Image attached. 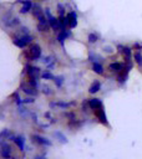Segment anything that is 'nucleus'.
Instances as JSON below:
<instances>
[{
    "label": "nucleus",
    "instance_id": "1",
    "mask_svg": "<svg viewBox=\"0 0 142 159\" xmlns=\"http://www.w3.org/2000/svg\"><path fill=\"white\" fill-rule=\"evenodd\" d=\"M40 56H41V47L39 45H32L30 47V59L37 60V59H40Z\"/></svg>",
    "mask_w": 142,
    "mask_h": 159
},
{
    "label": "nucleus",
    "instance_id": "2",
    "mask_svg": "<svg viewBox=\"0 0 142 159\" xmlns=\"http://www.w3.org/2000/svg\"><path fill=\"white\" fill-rule=\"evenodd\" d=\"M67 21H69V28L70 29L76 28V25H77V15L75 14L74 11H71V13L67 15Z\"/></svg>",
    "mask_w": 142,
    "mask_h": 159
},
{
    "label": "nucleus",
    "instance_id": "3",
    "mask_svg": "<svg viewBox=\"0 0 142 159\" xmlns=\"http://www.w3.org/2000/svg\"><path fill=\"white\" fill-rule=\"evenodd\" d=\"M31 13H32V15H34V16H35L39 21L43 20V19L45 18L43 10H41V7H40L39 5H34V10H31Z\"/></svg>",
    "mask_w": 142,
    "mask_h": 159
},
{
    "label": "nucleus",
    "instance_id": "4",
    "mask_svg": "<svg viewBox=\"0 0 142 159\" xmlns=\"http://www.w3.org/2000/svg\"><path fill=\"white\" fill-rule=\"evenodd\" d=\"M28 69V73L30 77H34V78H37L40 76V69L37 67H34V66H26Z\"/></svg>",
    "mask_w": 142,
    "mask_h": 159
},
{
    "label": "nucleus",
    "instance_id": "5",
    "mask_svg": "<svg viewBox=\"0 0 142 159\" xmlns=\"http://www.w3.org/2000/svg\"><path fill=\"white\" fill-rule=\"evenodd\" d=\"M21 4H22V7L20 9V13L21 14H28L29 11L31 10V7H32L31 1H29V0H22Z\"/></svg>",
    "mask_w": 142,
    "mask_h": 159
},
{
    "label": "nucleus",
    "instance_id": "6",
    "mask_svg": "<svg viewBox=\"0 0 142 159\" xmlns=\"http://www.w3.org/2000/svg\"><path fill=\"white\" fill-rule=\"evenodd\" d=\"M47 21H49V24H50V26L52 29L55 30V31H59L60 30V24H59V19H56V18H54L51 15L50 18H47Z\"/></svg>",
    "mask_w": 142,
    "mask_h": 159
},
{
    "label": "nucleus",
    "instance_id": "7",
    "mask_svg": "<svg viewBox=\"0 0 142 159\" xmlns=\"http://www.w3.org/2000/svg\"><path fill=\"white\" fill-rule=\"evenodd\" d=\"M118 51L123 55V57H125V61H130V59H131V50H130L128 47L118 46Z\"/></svg>",
    "mask_w": 142,
    "mask_h": 159
},
{
    "label": "nucleus",
    "instance_id": "8",
    "mask_svg": "<svg viewBox=\"0 0 142 159\" xmlns=\"http://www.w3.org/2000/svg\"><path fill=\"white\" fill-rule=\"evenodd\" d=\"M96 116H97V118H99V121H101V122H102L103 124H107L106 115H105L103 109H101V108H97V111H96Z\"/></svg>",
    "mask_w": 142,
    "mask_h": 159
},
{
    "label": "nucleus",
    "instance_id": "9",
    "mask_svg": "<svg viewBox=\"0 0 142 159\" xmlns=\"http://www.w3.org/2000/svg\"><path fill=\"white\" fill-rule=\"evenodd\" d=\"M11 153L10 146H7L6 143H3V149H1V157L3 158H9Z\"/></svg>",
    "mask_w": 142,
    "mask_h": 159
},
{
    "label": "nucleus",
    "instance_id": "10",
    "mask_svg": "<svg viewBox=\"0 0 142 159\" xmlns=\"http://www.w3.org/2000/svg\"><path fill=\"white\" fill-rule=\"evenodd\" d=\"M101 104H102V102H101L99 98H92V100H90L89 101V106L91 108L93 109H97V108H100L101 107Z\"/></svg>",
    "mask_w": 142,
    "mask_h": 159
},
{
    "label": "nucleus",
    "instance_id": "11",
    "mask_svg": "<svg viewBox=\"0 0 142 159\" xmlns=\"http://www.w3.org/2000/svg\"><path fill=\"white\" fill-rule=\"evenodd\" d=\"M21 90L24 91L25 93H28V94H31V96H35V94H36L35 87H29V86L24 85V83H22V85H21Z\"/></svg>",
    "mask_w": 142,
    "mask_h": 159
},
{
    "label": "nucleus",
    "instance_id": "12",
    "mask_svg": "<svg viewBox=\"0 0 142 159\" xmlns=\"http://www.w3.org/2000/svg\"><path fill=\"white\" fill-rule=\"evenodd\" d=\"M49 21H39V24H37V30L39 31H43V32H45V31H47L49 30Z\"/></svg>",
    "mask_w": 142,
    "mask_h": 159
},
{
    "label": "nucleus",
    "instance_id": "13",
    "mask_svg": "<svg viewBox=\"0 0 142 159\" xmlns=\"http://www.w3.org/2000/svg\"><path fill=\"white\" fill-rule=\"evenodd\" d=\"M14 45H15V46H18V47H20V49H24L26 45H28V42H26V41L22 39V36H21L20 39H15L14 40Z\"/></svg>",
    "mask_w": 142,
    "mask_h": 159
},
{
    "label": "nucleus",
    "instance_id": "14",
    "mask_svg": "<svg viewBox=\"0 0 142 159\" xmlns=\"http://www.w3.org/2000/svg\"><path fill=\"white\" fill-rule=\"evenodd\" d=\"M123 69V65L122 63H120V62H114V63H111L110 65V70L112 71H115V72H121V70Z\"/></svg>",
    "mask_w": 142,
    "mask_h": 159
},
{
    "label": "nucleus",
    "instance_id": "15",
    "mask_svg": "<svg viewBox=\"0 0 142 159\" xmlns=\"http://www.w3.org/2000/svg\"><path fill=\"white\" fill-rule=\"evenodd\" d=\"M92 70L95 71L96 73H100V75H102L103 73V67H102V65H100L99 62H95L92 65Z\"/></svg>",
    "mask_w": 142,
    "mask_h": 159
},
{
    "label": "nucleus",
    "instance_id": "16",
    "mask_svg": "<svg viewBox=\"0 0 142 159\" xmlns=\"http://www.w3.org/2000/svg\"><path fill=\"white\" fill-rule=\"evenodd\" d=\"M100 88H101V83H100L99 81H96V82H93V83H92V86L90 87V90H89V91H90V93H96Z\"/></svg>",
    "mask_w": 142,
    "mask_h": 159
},
{
    "label": "nucleus",
    "instance_id": "17",
    "mask_svg": "<svg viewBox=\"0 0 142 159\" xmlns=\"http://www.w3.org/2000/svg\"><path fill=\"white\" fill-rule=\"evenodd\" d=\"M14 141H15V143H16L18 147H19V148H20L21 150L24 149V139H22V137H18V138H15Z\"/></svg>",
    "mask_w": 142,
    "mask_h": 159
},
{
    "label": "nucleus",
    "instance_id": "18",
    "mask_svg": "<svg viewBox=\"0 0 142 159\" xmlns=\"http://www.w3.org/2000/svg\"><path fill=\"white\" fill-rule=\"evenodd\" d=\"M127 72H128V71L125 70V72H122V73L118 75V78H117V80H118L120 83H123V82H125L126 80H127Z\"/></svg>",
    "mask_w": 142,
    "mask_h": 159
},
{
    "label": "nucleus",
    "instance_id": "19",
    "mask_svg": "<svg viewBox=\"0 0 142 159\" xmlns=\"http://www.w3.org/2000/svg\"><path fill=\"white\" fill-rule=\"evenodd\" d=\"M35 139L41 144H45V146H51V142L50 141H46L45 138H41V137H35Z\"/></svg>",
    "mask_w": 142,
    "mask_h": 159
},
{
    "label": "nucleus",
    "instance_id": "20",
    "mask_svg": "<svg viewBox=\"0 0 142 159\" xmlns=\"http://www.w3.org/2000/svg\"><path fill=\"white\" fill-rule=\"evenodd\" d=\"M97 41V35L96 34H89V42L95 44Z\"/></svg>",
    "mask_w": 142,
    "mask_h": 159
},
{
    "label": "nucleus",
    "instance_id": "21",
    "mask_svg": "<svg viewBox=\"0 0 142 159\" xmlns=\"http://www.w3.org/2000/svg\"><path fill=\"white\" fill-rule=\"evenodd\" d=\"M135 60H136V62L138 63V65L142 66V55L140 54V52H136V54H135Z\"/></svg>",
    "mask_w": 142,
    "mask_h": 159
},
{
    "label": "nucleus",
    "instance_id": "22",
    "mask_svg": "<svg viewBox=\"0 0 142 159\" xmlns=\"http://www.w3.org/2000/svg\"><path fill=\"white\" fill-rule=\"evenodd\" d=\"M57 13H59L60 16H64V15H65V9H64V6L61 5V4L57 5Z\"/></svg>",
    "mask_w": 142,
    "mask_h": 159
},
{
    "label": "nucleus",
    "instance_id": "23",
    "mask_svg": "<svg viewBox=\"0 0 142 159\" xmlns=\"http://www.w3.org/2000/svg\"><path fill=\"white\" fill-rule=\"evenodd\" d=\"M41 76H43V78H46V80H55V77L52 76V73H50V72H44Z\"/></svg>",
    "mask_w": 142,
    "mask_h": 159
},
{
    "label": "nucleus",
    "instance_id": "24",
    "mask_svg": "<svg viewBox=\"0 0 142 159\" xmlns=\"http://www.w3.org/2000/svg\"><path fill=\"white\" fill-rule=\"evenodd\" d=\"M55 135H56V137H57V138H59V141H61L62 143H67V141H66V138H65V137H64V135H62L61 133H59V132H56V133H55Z\"/></svg>",
    "mask_w": 142,
    "mask_h": 159
},
{
    "label": "nucleus",
    "instance_id": "25",
    "mask_svg": "<svg viewBox=\"0 0 142 159\" xmlns=\"http://www.w3.org/2000/svg\"><path fill=\"white\" fill-rule=\"evenodd\" d=\"M55 82H56V86L60 87L62 85V77H55Z\"/></svg>",
    "mask_w": 142,
    "mask_h": 159
},
{
    "label": "nucleus",
    "instance_id": "26",
    "mask_svg": "<svg viewBox=\"0 0 142 159\" xmlns=\"http://www.w3.org/2000/svg\"><path fill=\"white\" fill-rule=\"evenodd\" d=\"M34 102V98H26V100H24V103H32Z\"/></svg>",
    "mask_w": 142,
    "mask_h": 159
},
{
    "label": "nucleus",
    "instance_id": "27",
    "mask_svg": "<svg viewBox=\"0 0 142 159\" xmlns=\"http://www.w3.org/2000/svg\"><path fill=\"white\" fill-rule=\"evenodd\" d=\"M57 106H60V107H69V103H62V102H59L57 103Z\"/></svg>",
    "mask_w": 142,
    "mask_h": 159
}]
</instances>
